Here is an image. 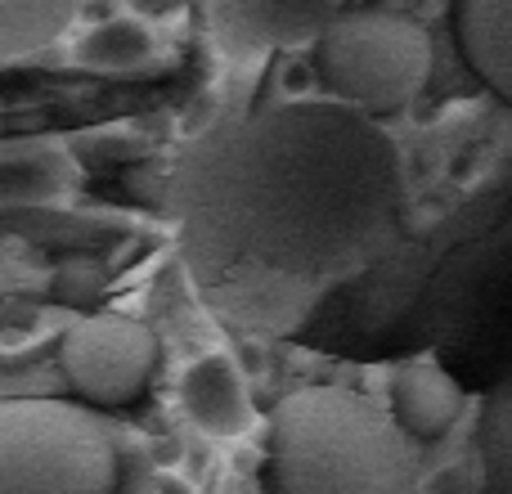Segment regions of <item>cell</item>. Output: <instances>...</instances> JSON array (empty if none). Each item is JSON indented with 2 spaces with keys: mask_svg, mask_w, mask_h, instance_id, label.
I'll return each mask as SVG.
<instances>
[{
  "mask_svg": "<svg viewBox=\"0 0 512 494\" xmlns=\"http://www.w3.org/2000/svg\"><path fill=\"white\" fill-rule=\"evenodd\" d=\"M405 167L373 117L288 99L212 126L171 180L198 297L248 333H297L310 310L391 247Z\"/></svg>",
  "mask_w": 512,
  "mask_h": 494,
  "instance_id": "1",
  "label": "cell"
},
{
  "mask_svg": "<svg viewBox=\"0 0 512 494\" xmlns=\"http://www.w3.org/2000/svg\"><path fill=\"white\" fill-rule=\"evenodd\" d=\"M274 494H409L414 459L396 423L342 387H301L270 414Z\"/></svg>",
  "mask_w": 512,
  "mask_h": 494,
  "instance_id": "2",
  "label": "cell"
},
{
  "mask_svg": "<svg viewBox=\"0 0 512 494\" xmlns=\"http://www.w3.org/2000/svg\"><path fill=\"white\" fill-rule=\"evenodd\" d=\"M122 459L86 409L63 400L0 405V494H117Z\"/></svg>",
  "mask_w": 512,
  "mask_h": 494,
  "instance_id": "3",
  "label": "cell"
},
{
  "mask_svg": "<svg viewBox=\"0 0 512 494\" xmlns=\"http://www.w3.org/2000/svg\"><path fill=\"white\" fill-rule=\"evenodd\" d=\"M315 72L337 104L387 117L427 86L432 41L414 18L391 9H342L315 45Z\"/></svg>",
  "mask_w": 512,
  "mask_h": 494,
  "instance_id": "4",
  "label": "cell"
},
{
  "mask_svg": "<svg viewBox=\"0 0 512 494\" xmlns=\"http://www.w3.org/2000/svg\"><path fill=\"white\" fill-rule=\"evenodd\" d=\"M63 378L90 405H126L149 387L158 369V337L131 315H86L59 346Z\"/></svg>",
  "mask_w": 512,
  "mask_h": 494,
  "instance_id": "5",
  "label": "cell"
},
{
  "mask_svg": "<svg viewBox=\"0 0 512 494\" xmlns=\"http://www.w3.org/2000/svg\"><path fill=\"white\" fill-rule=\"evenodd\" d=\"M342 9L333 5H288V0H212L203 9L212 45L230 63H256L274 50L319 45Z\"/></svg>",
  "mask_w": 512,
  "mask_h": 494,
  "instance_id": "6",
  "label": "cell"
},
{
  "mask_svg": "<svg viewBox=\"0 0 512 494\" xmlns=\"http://www.w3.org/2000/svg\"><path fill=\"white\" fill-rule=\"evenodd\" d=\"M180 409H185V418L198 432L216 436V441H239L256 423L248 382H243L239 364L221 351L198 355L185 369V378H180Z\"/></svg>",
  "mask_w": 512,
  "mask_h": 494,
  "instance_id": "7",
  "label": "cell"
},
{
  "mask_svg": "<svg viewBox=\"0 0 512 494\" xmlns=\"http://www.w3.org/2000/svg\"><path fill=\"white\" fill-rule=\"evenodd\" d=\"M77 162L50 140H23L0 153V203L5 207H59L77 189Z\"/></svg>",
  "mask_w": 512,
  "mask_h": 494,
  "instance_id": "8",
  "label": "cell"
},
{
  "mask_svg": "<svg viewBox=\"0 0 512 494\" xmlns=\"http://www.w3.org/2000/svg\"><path fill=\"white\" fill-rule=\"evenodd\" d=\"M454 36L472 72L512 104V0H463L454 9Z\"/></svg>",
  "mask_w": 512,
  "mask_h": 494,
  "instance_id": "9",
  "label": "cell"
},
{
  "mask_svg": "<svg viewBox=\"0 0 512 494\" xmlns=\"http://www.w3.org/2000/svg\"><path fill=\"white\" fill-rule=\"evenodd\" d=\"M391 409H396L400 432L423 436V441H441L463 414V391L436 364H405L391 378Z\"/></svg>",
  "mask_w": 512,
  "mask_h": 494,
  "instance_id": "10",
  "label": "cell"
},
{
  "mask_svg": "<svg viewBox=\"0 0 512 494\" xmlns=\"http://www.w3.org/2000/svg\"><path fill=\"white\" fill-rule=\"evenodd\" d=\"M72 59L86 72H104V77H135L158 59V36L149 23H140L135 14H113L104 23H95L77 45Z\"/></svg>",
  "mask_w": 512,
  "mask_h": 494,
  "instance_id": "11",
  "label": "cell"
},
{
  "mask_svg": "<svg viewBox=\"0 0 512 494\" xmlns=\"http://www.w3.org/2000/svg\"><path fill=\"white\" fill-rule=\"evenodd\" d=\"M72 23L77 5L68 0H0V63L50 50Z\"/></svg>",
  "mask_w": 512,
  "mask_h": 494,
  "instance_id": "12",
  "label": "cell"
},
{
  "mask_svg": "<svg viewBox=\"0 0 512 494\" xmlns=\"http://www.w3.org/2000/svg\"><path fill=\"white\" fill-rule=\"evenodd\" d=\"M427 494H472V481H468V468H445L432 477V486H427Z\"/></svg>",
  "mask_w": 512,
  "mask_h": 494,
  "instance_id": "13",
  "label": "cell"
}]
</instances>
